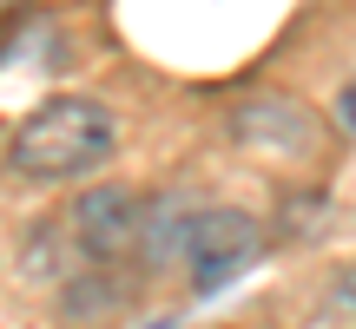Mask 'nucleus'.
I'll list each match as a JSON object with an SVG mask.
<instances>
[{"label": "nucleus", "mask_w": 356, "mask_h": 329, "mask_svg": "<svg viewBox=\"0 0 356 329\" xmlns=\"http://www.w3.org/2000/svg\"><path fill=\"white\" fill-rule=\"evenodd\" d=\"M231 132H238L244 145H277V152H297L310 132V112L297 99H284V92H264V99H244L231 106Z\"/></svg>", "instance_id": "obj_4"}, {"label": "nucleus", "mask_w": 356, "mask_h": 329, "mask_svg": "<svg viewBox=\"0 0 356 329\" xmlns=\"http://www.w3.org/2000/svg\"><path fill=\"white\" fill-rule=\"evenodd\" d=\"M337 296H343V303H350V310H356V264H350V270H343V277H337Z\"/></svg>", "instance_id": "obj_6"}, {"label": "nucleus", "mask_w": 356, "mask_h": 329, "mask_svg": "<svg viewBox=\"0 0 356 329\" xmlns=\"http://www.w3.org/2000/svg\"><path fill=\"white\" fill-rule=\"evenodd\" d=\"M257 244H264V237H257V217L218 204V211H191L185 217V244H178V257H185V270H191L198 290H218V283H231L257 257Z\"/></svg>", "instance_id": "obj_3"}, {"label": "nucleus", "mask_w": 356, "mask_h": 329, "mask_svg": "<svg viewBox=\"0 0 356 329\" xmlns=\"http://www.w3.org/2000/svg\"><path fill=\"white\" fill-rule=\"evenodd\" d=\"M330 119H337V132H343V139H356V73L343 79V92L330 99Z\"/></svg>", "instance_id": "obj_5"}, {"label": "nucleus", "mask_w": 356, "mask_h": 329, "mask_svg": "<svg viewBox=\"0 0 356 329\" xmlns=\"http://www.w3.org/2000/svg\"><path fill=\"white\" fill-rule=\"evenodd\" d=\"M113 145H119V126H113V112H106L99 99L53 92V99H40L33 112L13 126L7 164L26 185H79V178H92L113 158Z\"/></svg>", "instance_id": "obj_1"}, {"label": "nucleus", "mask_w": 356, "mask_h": 329, "mask_svg": "<svg viewBox=\"0 0 356 329\" xmlns=\"http://www.w3.org/2000/svg\"><path fill=\"white\" fill-rule=\"evenodd\" d=\"M145 217L152 211H145V198L132 185H86L73 198V211H66V237H73V251L86 264L113 270L145 244Z\"/></svg>", "instance_id": "obj_2"}]
</instances>
